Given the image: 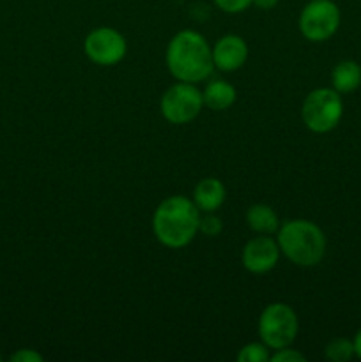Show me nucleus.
Segmentation results:
<instances>
[{
    "label": "nucleus",
    "instance_id": "obj_18",
    "mask_svg": "<svg viewBox=\"0 0 361 362\" xmlns=\"http://www.w3.org/2000/svg\"><path fill=\"white\" fill-rule=\"evenodd\" d=\"M214 4L219 7V9L225 11V13L237 14L246 11L248 7L253 4V0H214Z\"/></svg>",
    "mask_w": 361,
    "mask_h": 362
},
{
    "label": "nucleus",
    "instance_id": "obj_20",
    "mask_svg": "<svg viewBox=\"0 0 361 362\" xmlns=\"http://www.w3.org/2000/svg\"><path fill=\"white\" fill-rule=\"evenodd\" d=\"M45 357L32 349H21L11 356V362H41Z\"/></svg>",
    "mask_w": 361,
    "mask_h": 362
},
{
    "label": "nucleus",
    "instance_id": "obj_21",
    "mask_svg": "<svg viewBox=\"0 0 361 362\" xmlns=\"http://www.w3.org/2000/svg\"><path fill=\"white\" fill-rule=\"evenodd\" d=\"M278 2L280 0H253V6H257L262 11H269L278 6Z\"/></svg>",
    "mask_w": 361,
    "mask_h": 362
},
{
    "label": "nucleus",
    "instance_id": "obj_6",
    "mask_svg": "<svg viewBox=\"0 0 361 362\" xmlns=\"http://www.w3.org/2000/svg\"><path fill=\"white\" fill-rule=\"evenodd\" d=\"M202 106H204L202 92L195 87V83H188V81H179V83L172 85L163 94L161 103H159L161 115L176 126L197 119Z\"/></svg>",
    "mask_w": 361,
    "mask_h": 362
},
{
    "label": "nucleus",
    "instance_id": "obj_9",
    "mask_svg": "<svg viewBox=\"0 0 361 362\" xmlns=\"http://www.w3.org/2000/svg\"><path fill=\"white\" fill-rule=\"evenodd\" d=\"M280 246L269 235H258L248 240L243 250V265L253 274H265L278 264Z\"/></svg>",
    "mask_w": 361,
    "mask_h": 362
},
{
    "label": "nucleus",
    "instance_id": "obj_13",
    "mask_svg": "<svg viewBox=\"0 0 361 362\" xmlns=\"http://www.w3.org/2000/svg\"><path fill=\"white\" fill-rule=\"evenodd\" d=\"M202 98H204V105L207 108L214 110V112H223L236 103L237 94L234 85H230L229 81L214 80L205 87Z\"/></svg>",
    "mask_w": 361,
    "mask_h": 362
},
{
    "label": "nucleus",
    "instance_id": "obj_23",
    "mask_svg": "<svg viewBox=\"0 0 361 362\" xmlns=\"http://www.w3.org/2000/svg\"><path fill=\"white\" fill-rule=\"evenodd\" d=\"M0 362H2V356H0Z\"/></svg>",
    "mask_w": 361,
    "mask_h": 362
},
{
    "label": "nucleus",
    "instance_id": "obj_3",
    "mask_svg": "<svg viewBox=\"0 0 361 362\" xmlns=\"http://www.w3.org/2000/svg\"><path fill=\"white\" fill-rule=\"evenodd\" d=\"M280 251L299 267H314L326 255V235L315 223L289 219L278 228Z\"/></svg>",
    "mask_w": 361,
    "mask_h": 362
},
{
    "label": "nucleus",
    "instance_id": "obj_10",
    "mask_svg": "<svg viewBox=\"0 0 361 362\" xmlns=\"http://www.w3.org/2000/svg\"><path fill=\"white\" fill-rule=\"evenodd\" d=\"M248 59V45L239 35H225L212 48V62L223 73L241 69Z\"/></svg>",
    "mask_w": 361,
    "mask_h": 362
},
{
    "label": "nucleus",
    "instance_id": "obj_17",
    "mask_svg": "<svg viewBox=\"0 0 361 362\" xmlns=\"http://www.w3.org/2000/svg\"><path fill=\"white\" fill-rule=\"evenodd\" d=\"M223 225H222V219L218 216H214L212 212H207V216L200 218V225H198V230L202 233L209 237H216L219 232H222Z\"/></svg>",
    "mask_w": 361,
    "mask_h": 362
},
{
    "label": "nucleus",
    "instance_id": "obj_5",
    "mask_svg": "<svg viewBox=\"0 0 361 362\" xmlns=\"http://www.w3.org/2000/svg\"><path fill=\"white\" fill-rule=\"evenodd\" d=\"M299 322L297 315L290 306L283 303H273L258 318V336L262 343L271 350H280L289 346L296 339Z\"/></svg>",
    "mask_w": 361,
    "mask_h": 362
},
{
    "label": "nucleus",
    "instance_id": "obj_15",
    "mask_svg": "<svg viewBox=\"0 0 361 362\" xmlns=\"http://www.w3.org/2000/svg\"><path fill=\"white\" fill-rule=\"evenodd\" d=\"M356 356L354 343L347 338H336L326 346V357L333 362H347Z\"/></svg>",
    "mask_w": 361,
    "mask_h": 362
},
{
    "label": "nucleus",
    "instance_id": "obj_7",
    "mask_svg": "<svg viewBox=\"0 0 361 362\" xmlns=\"http://www.w3.org/2000/svg\"><path fill=\"white\" fill-rule=\"evenodd\" d=\"M340 18V9L333 0H311L301 11L299 30L308 41H328L338 30Z\"/></svg>",
    "mask_w": 361,
    "mask_h": 362
},
{
    "label": "nucleus",
    "instance_id": "obj_22",
    "mask_svg": "<svg viewBox=\"0 0 361 362\" xmlns=\"http://www.w3.org/2000/svg\"><path fill=\"white\" fill-rule=\"evenodd\" d=\"M353 343H354V352H356V356L361 359V329L357 331V334L354 336Z\"/></svg>",
    "mask_w": 361,
    "mask_h": 362
},
{
    "label": "nucleus",
    "instance_id": "obj_2",
    "mask_svg": "<svg viewBox=\"0 0 361 362\" xmlns=\"http://www.w3.org/2000/svg\"><path fill=\"white\" fill-rule=\"evenodd\" d=\"M166 67L179 81L197 83L205 80L214 69L212 48L198 32H177L166 48Z\"/></svg>",
    "mask_w": 361,
    "mask_h": 362
},
{
    "label": "nucleus",
    "instance_id": "obj_1",
    "mask_svg": "<svg viewBox=\"0 0 361 362\" xmlns=\"http://www.w3.org/2000/svg\"><path fill=\"white\" fill-rule=\"evenodd\" d=\"M200 225V209L186 197H170L156 207L152 230L163 246L179 250L195 239Z\"/></svg>",
    "mask_w": 361,
    "mask_h": 362
},
{
    "label": "nucleus",
    "instance_id": "obj_12",
    "mask_svg": "<svg viewBox=\"0 0 361 362\" xmlns=\"http://www.w3.org/2000/svg\"><path fill=\"white\" fill-rule=\"evenodd\" d=\"M331 83L338 94H350L361 85V66L354 60L336 64L331 73Z\"/></svg>",
    "mask_w": 361,
    "mask_h": 362
},
{
    "label": "nucleus",
    "instance_id": "obj_16",
    "mask_svg": "<svg viewBox=\"0 0 361 362\" xmlns=\"http://www.w3.org/2000/svg\"><path fill=\"white\" fill-rule=\"evenodd\" d=\"M269 359H271L269 346H265L264 343H248L237 354V361L239 362H265Z\"/></svg>",
    "mask_w": 361,
    "mask_h": 362
},
{
    "label": "nucleus",
    "instance_id": "obj_19",
    "mask_svg": "<svg viewBox=\"0 0 361 362\" xmlns=\"http://www.w3.org/2000/svg\"><path fill=\"white\" fill-rule=\"evenodd\" d=\"M273 362H304V356L301 352H296V350L289 349V346H285V349H280L276 350L275 356H271Z\"/></svg>",
    "mask_w": 361,
    "mask_h": 362
},
{
    "label": "nucleus",
    "instance_id": "obj_8",
    "mask_svg": "<svg viewBox=\"0 0 361 362\" xmlns=\"http://www.w3.org/2000/svg\"><path fill=\"white\" fill-rule=\"evenodd\" d=\"M84 49L98 66H115L126 57L127 42L115 28L99 27L85 37Z\"/></svg>",
    "mask_w": 361,
    "mask_h": 362
},
{
    "label": "nucleus",
    "instance_id": "obj_4",
    "mask_svg": "<svg viewBox=\"0 0 361 362\" xmlns=\"http://www.w3.org/2000/svg\"><path fill=\"white\" fill-rule=\"evenodd\" d=\"M343 115V103L335 88H315L306 95L301 108L304 126L314 133H329Z\"/></svg>",
    "mask_w": 361,
    "mask_h": 362
},
{
    "label": "nucleus",
    "instance_id": "obj_11",
    "mask_svg": "<svg viewBox=\"0 0 361 362\" xmlns=\"http://www.w3.org/2000/svg\"><path fill=\"white\" fill-rule=\"evenodd\" d=\"M227 197V191L223 182H219L214 177H207L202 179L200 182L195 186L193 191V202L200 211L204 212H216L223 205Z\"/></svg>",
    "mask_w": 361,
    "mask_h": 362
},
{
    "label": "nucleus",
    "instance_id": "obj_14",
    "mask_svg": "<svg viewBox=\"0 0 361 362\" xmlns=\"http://www.w3.org/2000/svg\"><path fill=\"white\" fill-rule=\"evenodd\" d=\"M246 223L253 232L262 233V235H271L280 228L278 216L265 204L251 205L246 212Z\"/></svg>",
    "mask_w": 361,
    "mask_h": 362
}]
</instances>
